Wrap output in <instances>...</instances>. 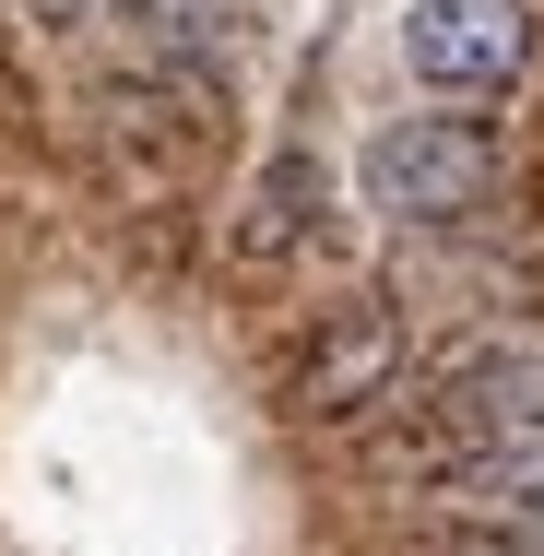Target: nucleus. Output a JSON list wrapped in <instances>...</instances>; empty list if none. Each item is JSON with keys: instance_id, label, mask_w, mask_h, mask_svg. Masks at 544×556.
Listing matches in <instances>:
<instances>
[{"instance_id": "20e7f679", "label": "nucleus", "mask_w": 544, "mask_h": 556, "mask_svg": "<svg viewBox=\"0 0 544 556\" xmlns=\"http://www.w3.org/2000/svg\"><path fill=\"white\" fill-rule=\"evenodd\" d=\"M391 379H403V320L379 308V296H355V308H331L308 355H296V415H320V427H355L367 403H391Z\"/></svg>"}, {"instance_id": "f257e3e1", "label": "nucleus", "mask_w": 544, "mask_h": 556, "mask_svg": "<svg viewBox=\"0 0 544 556\" xmlns=\"http://www.w3.org/2000/svg\"><path fill=\"white\" fill-rule=\"evenodd\" d=\"M355 190H367V214L403 225V237L473 225L485 202H497V142H485L473 118H391V130H367Z\"/></svg>"}, {"instance_id": "0eeeda50", "label": "nucleus", "mask_w": 544, "mask_h": 556, "mask_svg": "<svg viewBox=\"0 0 544 556\" xmlns=\"http://www.w3.org/2000/svg\"><path fill=\"white\" fill-rule=\"evenodd\" d=\"M118 0H24V24H107Z\"/></svg>"}, {"instance_id": "7ed1b4c3", "label": "nucleus", "mask_w": 544, "mask_h": 556, "mask_svg": "<svg viewBox=\"0 0 544 556\" xmlns=\"http://www.w3.org/2000/svg\"><path fill=\"white\" fill-rule=\"evenodd\" d=\"M403 60L427 96H509L533 72V0H415Z\"/></svg>"}, {"instance_id": "39448f33", "label": "nucleus", "mask_w": 544, "mask_h": 556, "mask_svg": "<svg viewBox=\"0 0 544 556\" xmlns=\"http://www.w3.org/2000/svg\"><path fill=\"white\" fill-rule=\"evenodd\" d=\"M320 202H331L320 154H273V166H261V190H249V225H237V249H249V261H284V249H308V237H320Z\"/></svg>"}, {"instance_id": "423d86ee", "label": "nucleus", "mask_w": 544, "mask_h": 556, "mask_svg": "<svg viewBox=\"0 0 544 556\" xmlns=\"http://www.w3.org/2000/svg\"><path fill=\"white\" fill-rule=\"evenodd\" d=\"M118 24L142 60H190V72H214L237 48V0H118Z\"/></svg>"}, {"instance_id": "f03ea898", "label": "nucleus", "mask_w": 544, "mask_h": 556, "mask_svg": "<svg viewBox=\"0 0 544 556\" xmlns=\"http://www.w3.org/2000/svg\"><path fill=\"white\" fill-rule=\"evenodd\" d=\"M544 427V343H473V355H450L438 367V391H427V427H415V473H461L473 450H509V439H533Z\"/></svg>"}]
</instances>
